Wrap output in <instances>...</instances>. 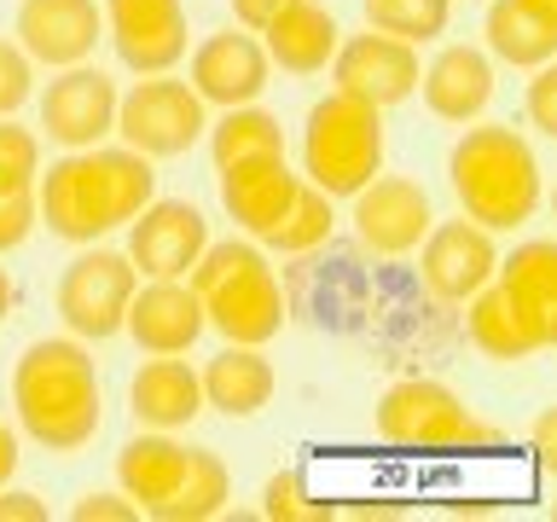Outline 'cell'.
I'll use <instances>...</instances> for the list:
<instances>
[{"label": "cell", "instance_id": "cell-1", "mask_svg": "<svg viewBox=\"0 0 557 522\" xmlns=\"http://www.w3.org/2000/svg\"><path fill=\"white\" fill-rule=\"evenodd\" d=\"M12 412L17 430L47 452H82L104 424L99 365L82 337H41L12 365Z\"/></svg>", "mask_w": 557, "mask_h": 522}, {"label": "cell", "instance_id": "cell-2", "mask_svg": "<svg viewBox=\"0 0 557 522\" xmlns=\"http://www.w3.org/2000/svg\"><path fill=\"white\" fill-rule=\"evenodd\" d=\"M447 181L453 198L487 233H517L534 221L546 181H540V157L511 122H476L453 139L447 151Z\"/></svg>", "mask_w": 557, "mask_h": 522}, {"label": "cell", "instance_id": "cell-3", "mask_svg": "<svg viewBox=\"0 0 557 522\" xmlns=\"http://www.w3.org/2000/svg\"><path fill=\"white\" fill-rule=\"evenodd\" d=\"M186 285L198 290L203 320L215 325L226 343L261 348V343H273L290 320L285 285H278V273L268 268L261 244H250V238H226V244L209 238L203 256L191 261Z\"/></svg>", "mask_w": 557, "mask_h": 522}, {"label": "cell", "instance_id": "cell-4", "mask_svg": "<svg viewBox=\"0 0 557 522\" xmlns=\"http://www.w3.org/2000/svg\"><path fill=\"white\" fill-rule=\"evenodd\" d=\"M377 169H383V111L348 94H325L302 122V181L337 203L355 198Z\"/></svg>", "mask_w": 557, "mask_h": 522}, {"label": "cell", "instance_id": "cell-5", "mask_svg": "<svg viewBox=\"0 0 557 522\" xmlns=\"http://www.w3.org/2000/svg\"><path fill=\"white\" fill-rule=\"evenodd\" d=\"M377 442L389 447H424V452H470V447H494L499 430L487 424L476 407H465V395H453L435 377H400L383 389L372 412Z\"/></svg>", "mask_w": 557, "mask_h": 522}, {"label": "cell", "instance_id": "cell-6", "mask_svg": "<svg viewBox=\"0 0 557 522\" xmlns=\"http://www.w3.org/2000/svg\"><path fill=\"white\" fill-rule=\"evenodd\" d=\"M209 128V104L191 94V82L181 76H146L128 94H116V134L122 146H134L139 157H186Z\"/></svg>", "mask_w": 557, "mask_h": 522}, {"label": "cell", "instance_id": "cell-7", "mask_svg": "<svg viewBox=\"0 0 557 522\" xmlns=\"http://www.w3.org/2000/svg\"><path fill=\"white\" fill-rule=\"evenodd\" d=\"M134 285H139V273H134L128 256L82 244V256L70 261L64 278H59V320H64V331H70V337H82V343L116 337Z\"/></svg>", "mask_w": 557, "mask_h": 522}, {"label": "cell", "instance_id": "cell-8", "mask_svg": "<svg viewBox=\"0 0 557 522\" xmlns=\"http://www.w3.org/2000/svg\"><path fill=\"white\" fill-rule=\"evenodd\" d=\"M35 226H47L64 244H94L116 226L111 215V191L104 174L87 151H64L59 163H47V174H35Z\"/></svg>", "mask_w": 557, "mask_h": 522}, {"label": "cell", "instance_id": "cell-9", "mask_svg": "<svg viewBox=\"0 0 557 522\" xmlns=\"http://www.w3.org/2000/svg\"><path fill=\"white\" fill-rule=\"evenodd\" d=\"M331 94H348V99L372 104V111H389V104L412 99L418 94V47L395 41L383 29L348 35L331 52Z\"/></svg>", "mask_w": 557, "mask_h": 522}, {"label": "cell", "instance_id": "cell-10", "mask_svg": "<svg viewBox=\"0 0 557 522\" xmlns=\"http://www.w3.org/2000/svg\"><path fill=\"white\" fill-rule=\"evenodd\" d=\"M499 268V250H494V233L476 226L470 215L459 221H430V233L418 238V278H424L430 296L442 302H470L487 278Z\"/></svg>", "mask_w": 557, "mask_h": 522}, {"label": "cell", "instance_id": "cell-11", "mask_svg": "<svg viewBox=\"0 0 557 522\" xmlns=\"http://www.w3.org/2000/svg\"><path fill=\"white\" fill-rule=\"evenodd\" d=\"M41 128L52 146L87 151L116 134V82L94 64H64L41 94Z\"/></svg>", "mask_w": 557, "mask_h": 522}, {"label": "cell", "instance_id": "cell-12", "mask_svg": "<svg viewBox=\"0 0 557 522\" xmlns=\"http://www.w3.org/2000/svg\"><path fill=\"white\" fill-rule=\"evenodd\" d=\"M355 238L366 244L372 256H407L418 250V238L430 233V221H435V209H430V191L407 181V174H372L355 198Z\"/></svg>", "mask_w": 557, "mask_h": 522}, {"label": "cell", "instance_id": "cell-13", "mask_svg": "<svg viewBox=\"0 0 557 522\" xmlns=\"http://www.w3.org/2000/svg\"><path fill=\"white\" fill-rule=\"evenodd\" d=\"M104 35L134 76H163L186 59V7L181 0H104Z\"/></svg>", "mask_w": 557, "mask_h": 522}, {"label": "cell", "instance_id": "cell-14", "mask_svg": "<svg viewBox=\"0 0 557 522\" xmlns=\"http://www.w3.org/2000/svg\"><path fill=\"white\" fill-rule=\"evenodd\" d=\"M209 244V221L186 198H151L128 221V261L146 278H186Z\"/></svg>", "mask_w": 557, "mask_h": 522}, {"label": "cell", "instance_id": "cell-15", "mask_svg": "<svg viewBox=\"0 0 557 522\" xmlns=\"http://www.w3.org/2000/svg\"><path fill=\"white\" fill-rule=\"evenodd\" d=\"M465 331H470V343H476L487 360H505V365H517V360H529V355H540V348L557 343L552 313H534L517 290H505L499 278H487V285L470 296Z\"/></svg>", "mask_w": 557, "mask_h": 522}, {"label": "cell", "instance_id": "cell-16", "mask_svg": "<svg viewBox=\"0 0 557 522\" xmlns=\"http://www.w3.org/2000/svg\"><path fill=\"white\" fill-rule=\"evenodd\" d=\"M99 41H104V12L94 0H24L17 7V47L29 52V64L47 70L87 64Z\"/></svg>", "mask_w": 557, "mask_h": 522}, {"label": "cell", "instance_id": "cell-17", "mask_svg": "<svg viewBox=\"0 0 557 522\" xmlns=\"http://www.w3.org/2000/svg\"><path fill=\"white\" fill-rule=\"evenodd\" d=\"M268 52L250 29H221L209 35V41L191 47V94L203 104H221V111H233V104H256L261 87H268Z\"/></svg>", "mask_w": 557, "mask_h": 522}, {"label": "cell", "instance_id": "cell-18", "mask_svg": "<svg viewBox=\"0 0 557 522\" xmlns=\"http://www.w3.org/2000/svg\"><path fill=\"white\" fill-rule=\"evenodd\" d=\"M122 331H128L134 348H146V355H186V348L209 331V320H203V302L186 278H151V285H134Z\"/></svg>", "mask_w": 557, "mask_h": 522}, {"label": "cell", "instance_id": "cell-19", "mask_svg": "<svg viewBox=\"0 0 557 522\" xmlns=\"http://www.w3.org/2000/svg\"><path fill=\"white\" fill-rule=\"evenodd\" d=\"M221 174V209L233 215L256 244L285 221L290 198L302 191V174H296L285 157H244V163H226Z\"/></svg>", "mask_w": 557, "mask_h": 522}, {"label": "cell", "instance_id": "cell-20", "mask_svg": "<svg viewBox=\"0 0 557 522\" xmlns=\"http://www.w3.org/2000/svg\"><path fill=\"white\" fill-rule=\"evenodd\" d=\"M418 94H424L430 116L459 122L465 128V122H476L487 104H494V59H487L482 47L453 41L418 70Z\"/></svg>", "mask_w": 557, "mask_h": 522}, {"label": "cell", "instance_id": "cell-21", "mask_svg": "<svg viewBox=\"0 0 557 522\" xmlns=\"http://www.w3.org/2000/svg\"><path fill=\"white\" fill-rule=\"evenodd\" d=\"M128 412L146 430H186L203 412V383L186 360L174 355H151L139 372L128 377Z\"/></svg>", "mask_w": 557, "mask_h": 522}, {"label": "cell", "instance_id": "cell-22", "mask_svg": "<svg viewBox=\"0 0 557 522\" xmlns=\"http://www.w3.org/2000/svg\"><path fill=\"white\" fill-rule=\"evenodd\" d=\"M337 41H343V29L320 0H290V7L261 29V52H268V64H278L285 76H320L331 64V52H337Z\"/></svg>", "mask_w": 557, "mask_h": 522}, {"label": "cell", "instance_id": "cell-23", "mask_svg": "<svg viewBox=\"0 0 557 522\" xmlns=\"http://www.w3.org/2000/svg\"><path fill=\"white\" fill-rule=\"evenodd\" d=\"M198 383H203V407H215L221 418H256L278 389L268 355L250 348V343H226L221 355L198 372Z\"/></svg>", "mask_w": 557, "mask_h": 522}, {"label": "cell", "instance_id": "cell-24", "mask_svg": "<svg viewBox=\"0 0 557 522\" xmlns=\"http://www.w3.org/2000/svg\"><path fill=\"white\" fill-rule=\"evenodd\" d=\"M181 470H186V447L174 442L169 430L134 435V442H122V452H116V482H122V494H128L146 517L174 494Z\"/></svg>", "mask_w": 557, "mask_h": 522}, {"label": "cell", "instance_id": "cell-25", "mask_svg": "<svg viewBox=\"0 0 557 522\" xmlns=\"http://www.w3.org/2000/svg\"><path fill=\"white\" fill-rule=\"evenodd\" d=\"M482 35H487V47H482L487 59H499L511 70H534V64L557 59V17H540L522 0H494Z\"/></svg>", "mask_w": 557, "mask_h": 522}, {"label": "cell", "instance_id": "cell-26", "mask_svg": "<svg viewBox=\"0 0 557 522\" xmlns=\"http://www.w3.org/2000/svg\"><path fill=\"white\" fill-rule=\"evenodd\" d=\"M226 499H233V476H226L221 452L186 447L181 482H174V494L151 511V522H209V517L226 511Z\"/></svg>", "mask_w": 557, "mask_h": 522}, {"label": "cell", "instance_id": "cell-27", "mask_svg": "<svg viewBox=\"0 0 557 522\" xmlns=\"http://www.w3.org/2000/svg\"><path fill=\"white\" fill-rule=\"evenodd\" d=\"M203 134H209L215 169L244 163V157H285V128H278V116L261 111V104H233V111H221V122H209Z\"/></svg>", "mask_w": 557, "mask_h": 522}, {"label": "cell", "instance_id": "cell-28", "mask_svg": "<svg viewBox=\"0 0 557 522\" xmlns=\"http://www.w3.org/2000/svg\"><path fill=\"white\" fill-rule=\"evenodd\" d=\"M494 278L505 290H517L534 313H552V320H557V244L552 238L511 244V256H499Z\"/></svg>", "mask_w": 557, "mask_h": 522}, {"label": "cell", "instance_id": "cell-29", "mask_svg": "<svg viewBox=\"0 0 557 522\" xmlns=\"http://www.w3.org/2000/svg\"><path fill=\"white\" fill-rule=\"evenodd\" d=\"M94 163L104 174V191H111V215L116 226H128L139 209H146L157 198V169H151V157H139L134 146H94Z\"/></svg>", "mask_w": 557, "mask_h": 522}, {"label": "cell", "instance_id": "cell-30", "mask_svg": "<svg viewBox=\"0 0 557 522\" xmlns=\"http://www.w3.org/2000/svg\"><path fill=\"white\" fill-rule=\"evenodd\" d=\"M331 226H337V209H331V198H325L320 186L302 181V191H296L290 209H285V221H278L261 244H268V250H278V256H308V250H320V244L331 238Z\"/></svg>", "mask_w": 557, "mask_h": 522}, {"label": "cell", "instance_id": "cell-31", "mask_svg": "<svg viewBox=\"0 0 557 522\" xmlns=\"http://www.w3.org/2000/svg\"><path fill=\"white\" fill-rule=\"evenodd\" d=\"M447 17H453V0H366V29H383L412 47L447 35Z\"/></svg>", "mask_w": 557, "mask_h": 522}, {"label": "cell", "instance_id": "cell-32", "mask_svg": "<svg viewBox=\"0 0 557 522\" xmlns=\"http://www.w3.org/2000/svg\"><path fill=\"white\" fill-rule=\"evenodd\" d=\"M35 174H41V139L0 116V191H29Z\"/></svg>", "mask_w": 557, "mask_h": 522}, {"label": "cell", "instance_id": "cell-33", "mask_svg": "<svg viewBox=\"0 0 557 522\" xmlns=\"http://www.w3.org/2000/svg\"><path fill=\"white\" fill-rule=\"evenodd\" d=\"M261 517L268 522H325V505H308L302 499V476H273L261 487Z\"/></svg>", "mask_w": 557, "mask_h": 522}, {"label": "cell", "instance_id": "cell-34", "mask_svg": "<svg viewBox=\"0 0 557 522\" xmlns=\"http://www.w3.org/2000/svg\"><path fill=\"white\" fill-rule=\"evenodd\" d=\"M35 94V64L17 41H0V116H17Z\"/></svg>", "mask_w": 557, "mask_h": 522}, {"label": "cell", "instance_id": "cell-35", "mask_svg": "<svg viewBox=\"0 0 557 522\" xmlns=\"http://www.w3.org/2000/svg\"><path fill=\"white\" fill-rule=\"evenodd\" d=\"M35 233V186L29 191H0V256L17 250Z\"/></svg>", "mask_w": 557, "mask_h": 522}, {"label": "cell", "instance_id": "cell-36", "mask_svg": "<svg viewBox=\"0 0 557 522\" xmlns=\"http://www.w3.org/2000/svg\"><path fill=\"white\" fill-rule=\"evenodd\" d=\"M529 122L540 134H557V70L552 64L529 70Z\"/></svg>", "mask_w": 557, "mask_h": 522}, {"label": "cell", "instance_id": "cell-37", "mask_svg": "<svg viewBox=\"0 0 557 522\" xmlns=\"http://www.w3.org/2000/svg\"><path fill=\"white\" fill-rule=\"evenodd\" d=\"M70 517H76V522H134L139 505L128 494H87V499L70 505Z\"/></svg>", "mask_w": 557, "mask_h": 522}, {"label": "cell", "instance_id": "cell-38", "mask_svg": "<svg viewBox=\"0 0 557 522\" xmlns=\"http://www.w3.org/2000/svg\"><path fill=\"white\" fill-rule=\"evenodd\" d=\"M47 499L24 494V487H0V522H47Z\"/></svg>", "mask_w": 557, "mask_h": 522}, {"label": "cell", "instance_id": "cell-39", "mask_svg": "<svg viewBox=\"0 0 557 522\" xmlns=\"http://www.w3.org/2000/svg\"><path fill=\"white\" fill-rule=\"evenodd\" d=\"M285 7H290V0H233V17H238V29L261 35L278 12H285Z\"/></svg>", "mask_w": 557, "mask_h": 522}, {"label": "cell", "instance_id": "cell-40", "mask_svg": "<svg viewBox=\"0 0 557 522\" xmlns=\"http://www.w3.org/2000/svg\"><path fill=\"white\" fill-rule=\"evenodd\" d=\"M17 476V430L0 424V487H7Z\"/></svg>", "mask_w": 557, "mask_h": 522}, {"label": "cell", "instance_id": "cell-41", "mask_svg": "<svg viewBox=\"0 0 557 522\" xmlns=\"http://www.w3.org/2000/svg\"><path fill=\"white\" fill-rule=\"evenodd\" d=\"M12 308H17V285H12V273L0 268V325L12 320Z\"/></svg>", "mask_w": 557, "mask_h": 522}, {"label": "cell", "instance_id": "cell-42", "mask_svg": "<svg viewBox=\"0 0 557 522\" xmlns=\"http://www.w3.org/2000/svg\"><path fill=\"white\" fill-rule=\"evenodd\" d=\"M522 7H534L540 17H557V0H522Z\"/></svg>", "mask_w": 557, "mask_h": 522}]
</instances>
